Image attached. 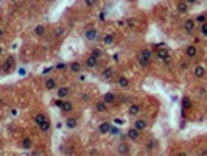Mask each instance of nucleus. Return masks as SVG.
<instances>
[{"mask_svg": "<svg viewBox=\"0 0 207 156\" xmlns=\"http://www.w3.org/2000/svg\"><path fill=\"white\" fill-rule=\"evenodd\" d=\"M14 62H16V59L13 56H8L2 64H0V72L2 73H10L14 69Z\"/></svg>", "mask_w": 207, "mask_h": 156, "instance_id": "1", "label": "nucleus"}, {"mask_svg": "<svg viewBox=\"0 0 207 156\" xmlns=\"http://www.w3.org/2000/svg\"><path fill=\"white\" fill-rule=\"evenodd\" d=\"M84 38H86L87 41H91V42L97 41V39H98V30H97V28H89V30H86V31H84Z\"/></svg>", "mask_w": 207, "mask_h": 156, "instance_id": "2", "label": "nucleus"}, {"mask_svg": "<svg viewBox=\"0 0 207 156\" xmlns=\"http://www.w3.org/2000/svg\"><path fill=\"white\" fill-rule=\"evenodd\" d=\"M182 28H184V31H185V33L192 34V33L196 30V24H195V21H193V19H187V21L184 22V27H182Z\"/></svg>", "mask_w": 207, "mask_h": 156, "instance_id": "3", "label": "nucleus"}, {"mask_svg": "<svg viewBox=\"0 0 207 156\" xmlns=\"http://www.w3.org/2000/svg\"><path fill=\"white\" fill-rule=\"evenodd\" d=\"M69 70H70L72 73H75V75H79V73L83 72V66H81V62L73 61V62L69 64Z\"/></svg>", "mask_w": 207, "mask_h": 156, "instance_id": "4", "label": "nucleus"}, {"mask_svg": "<svg viewBox=\"0 0 207 156\" xmlns=\"http://www.w3.org/2000/svg\"><path fill=\"white\" fill-rule=\"evenodd\" d=\"M70 92H72V89H70V88H67V86H61V88H58V94H56V97H58V98H67V97L70 95Z\"/></svg>", "mask_w": 207, "mask_h": 156, "instance_id": "5", "label": "nucleus"}, {"mask_svg": "<svg viewBox=\"0 0 207 156\" xmlns=\"http://www.w3.org/2000/svg\"><path fill=\"white\" fill-rule=\"evenodd\" d=\"M185 55H187L188 58H196V56H198V47H196V45H193V44L187 45V49H185Z\"/></svg>", "mask_w": 207, "mask_h": 156, "instance_id": "6", "label": "nucleus"}, {"mask_svg": "<svg viewBox=\"0 0 207 156\" xmlns=\"http://www.w3.org/2000/svg\"><path fill=\"white\" fill-rule=\"evenodd\" d=\"M126 137L129 141H137L139 137H140V131L137 130V128H129L128 133H126Z\"/></svg>", "mask_w": 207, "mask_h": 156, "instance_id": "7", "label": "nucleus"}, {"mask_svg": "<svg viewBox=\"0 0 207 156\" xmlns=\"http://www.w3.org/2000/svg\"><path fill=\"white\" fill-rule=\"evenodd\" d=\"M148 126V122L145 120V119H137L136 122H134V128H137L139 131H145Z\"/></svg>", "mask_w": 207, "mask_h": 156, "instance_id": "8", "label": "nucleus"}, {"mask_svg": "<svg viewBox=\"0 0 207 156\" xmlns=\"http://www.w3.org/2000/svg\"><path fill=\"white\" fill-rule=\"evenodd\" d=\"M115 100H117V95H115L114 92H106V94L103 95V102H104L106 105H112V103H115Z\"/></svg>", "mask_w": 207, "mask_h": 156, "instance_id": "9", "label": "nucleus"}, {"mask_svg": "<svg viewBox=\"0 0 207 156\" xmlns=\"http://www.w3.org/2000/svg\"><path fill=\"white\" fill-rule=\"evenodd\" d=\"M156 56H157L159 59H162V61H164V59L170 58V52H168L165 47H160V49L156 52Z\"/></svg>", "mask_w": 207, "mask_h": 156, "instance_id": "10", "label": "nucleus"}, {"mask_svg": "<svg viewBox=\"0 0 207 156\" xmlns=\"http://www.w3.org/2000/svg\"><path fill=\"white\" fill-rule=\"evenodd\" d=\"M195 77L196 78H204V75H205V67L204 66H201V64H199V66H195Z\"/></svg>", "mask_w": 207, "mask_h": 156, "instance_id": "11", "label": "nucleus"}, {"mask_svg": "<svg viewBox=\"0 0 207 156\" xmlns=\"http://www.w3.org/2000/svg\"><path fill=\"white\" fill-rule=\"evenodd\" d=\"M142 113V106L140 105H131L128 109V114L129 116H139Z\"/></svg>", "mask_w": 207, "mask_h": 156, "instance_id": "12", "label": "nucleus"}, {"mask_svg": "<svg viewBox=\"0 0 207 156\" xmlns=\"http://www.w3.org/2000/svg\"><path fill=\"white\" fill-rule=\"evenodd\" d=\"M20 148H23V150H30V148H33V141L30 139V137H23L22 142H20Z\"/></svg>", "mask_w": 207, "mask_h": 156, "instance_id": "13", "label": "nucleus"}, {"mask_svg": "<svg viewBox=\"0 0 207 156\" xmlns=\"http://www.w3.org/2000/svg\"><path fill=\"white\" fill-rule=\"evenodd\" d=\"M58 86V81L55 78H47L45 80V89L47 91H53V89H56Z\"/></svg>", "mask_w": 207, "mask_h": 156, "instance_id": "14", "label": "nucleus"}, {"mask_svg": "<svg viewBox=\"0 0 207 156\" xmlns=\"http://www.w3.org/2000/svg\"><path fill=\"white\" fill-rule=\"evenodd\" d=\"M111 130V123L109 122H101L100 126H98V131H100V134H107Z\"/></svg>", "mask_w": 207, "mask_h": 156, "instance_id": "15", "label": "nucleus"}, {"mask_svg": "<svg viewBox=\"0 0 207 156\" xmlns=\"http://www.w3.org/2000/svg\"><path fill=\"white\" fill-rule=\"evenodd\" d=\"M97 64H98V59L94 58L92 55L86 59V67H87V69H95V67H97Z\"/></svg>", "mask_w": 207, "mask_h": 156, "instance_id": "16", "label": "nucleus"}, {"mask_svg": "<svg viewBox=\"0 0 207 156\" xmlns=\"http://www.w3.org/2000/svg\"><path fill=\"white\" fill-rule=\"evenodd\" d=\"M95 109H97V113H107V105L103 102V100H100V102H97L95 103Z\"/></svg>", "mask_w": 207, "mask_h": 156, "instance_id": "17", "label": "nucleus"}, {"mask_svg": "<svg viewBox=\"0 0 207 156\" xmlns=\"http://www.w3.org/2000/svg\"><path fill=\"white\" fill-rule=\"evenodd\" d=\"M117 84H119L120 88H123V89H128L129 88V80L126 77H119L117 78Z\"/></svg>", "mask_w": 207, "mask_h": 156, "instance_id": "18", "label": "nucleus"}, {"mask_svg": "<svg viewBox=\"0 0 207 156\" xmlns=\"http://www.w3.org/2000/svg\"><path fill=\"white\" fill-rule=\"evenodd\" d=\"M117 151H119L120 154H128L129 153V145L126 142H120L119 144V148H117Z\"/></svg>", "mask_w": 207, "mask_h": 156, "instance_id": "19", "label": "nucleus"}, {"mask_svg": "<svg viewBox=\"0 0 207 156\" xmlns=\"http://www.w3.org/2000/svg\"><path fill=\"white\" fill-rule=\"evenodd\" d=\"M101 77H103V80H111V78L114 77V69H112V67H106V69L101 72Z\"/></svg>", "mask_w": 207, "mask_h": 156, "instance_id": "20", "label": "nucleus"}, {"mask_svg": "<svg viewBox=\"0 0 207 156\" xmlns=\"http://www.w3.org/2000/svg\"><path fill=\"white\" fill-rule=\"evenodd\" d=\"M145 147H147L148 151H153V150H156L157 147H159V142H157L156 139H150V141L145 144Z\"/></svg>", "mask_w": 207, "mask_h": 156, "instance_id": "21", "label": "nucleus"}, {"mask_svg": "<svg viewBox=\"0 0 207 156\" xmlns=\"http://www.w3.org/2000/svg\"><path fill=\"white\" fill-rule=\"evenodd\" d=\"M61 109H62V113H70L72 109H73V105H72V102H69V100L64 98V102H62Z\"/></svg>", "mask_w": 207, "mask_h": 156, "instance_id": "22", "label": "nucleus"}, {"mask_svg": "<svg viewBox=\"0 0 207 156\" xmlns=\"http://www.w3.org/2000/svg\"><path fill=\"white\" fill-rule=\"evenodd\" d=\"M66 126L69 128V130H73V128L78 126V120H76V119H73V117H69L67 120H66Z\"/></svg>", "mask_w": 207, "mask_h": 156, "instance_id": "23", "label": "nucleus"}, {"mask_svg": "<svg viewBox=\"0 0 207 156\" xmlns=\"http://www.w3.org/2000/svg\"><path fill=\"white\" fill-rule=\"evenodd\" d=\"M34 34L38 36V38H42V36L45 34V27L44 25H36L34 27Z\"/></svg>", "mask_w": 207, "mask_h": 156, "instance_id": "24", "label": "nucleus"}, {"mask_svg": "<svg viewBox=\"0 0 207 156\" xmlns=\"http://www.w3.org/2000/svg\"><path fill=\"white\" fill-rule=\"evenodd\" d=\"M188 3H185V2H179L178 3V13H181V14H185L187 11H188V6H187Z\"/></svg>", "mask_w": 207, "mask_h": 156, "instance_id": "25", "label": "nucleus"}, {"mask_svg": "<svg viewBox=\"0 0 207 156\" xmlns=\"http://www.w3.org/2000/svg\"><path fill=\"white\" fill-rule=\"evenodd\" d=\"M45 120H47V117L44 116V114H36V116H34V123L38 125V126H39V125H42Z\"/></svg>", "mask_w": 207, "mask_h": 156, "instance_id": "26", "label": "nucleus"}, {"mask_svg": "<svg viewBox=\"0 0 207 156\" xmlns=\"http://www.w3.org/2000/svg\"><path fill=\"white\" fill-rule=\"evenodd\" d=\"M192 100L188 98L187 95L185 97H182V109H192Z\"/></svg>", "mask_w": 207, "mask_h": 156, "instance_id": "27", "label": "nucleus"}, {"mask_svg": "<svg viewBox=\"0 0 207 156\" xmlns=\"http://www.w3.org/2000/svg\"><path fill=\"white\" fill-rule=\"evenodd\" d=\"M140 56H142V58H145V59H150V61H151V50H150V49H143V50L140 52Z\"/></svg>", "mask_w": 207, "mask_h": 156, "instance_id": "28", "label": "nucleus"}, {"mask_svg": "<svg viewBox=\"0 0 207 156\" xmlns=\"http://www.w3.org/2000/svg\"><path fill=\"white\" fill-rule=\"evenodd\" d=\"M39 130H41L42 133H47V131L50 130V122H48V119H47V120L44 122L42 125H39Z\"/></svg>", "mask_w": 207, "mask_h": 156, "instance_id": "29", "label": "nucleus"}, {"mask_svg": "<svg viewBox=\"0 0 207 156\" xmlns=\"http://www.w3.org/2000/svg\"><path fill=\"white\" fill-rule=\"evenodd\" d=\"M103 42H104L106 45H111V44L114 42V34H106L104 38H103Z\"/></svg>", "mask_w": 207, "mask_h": 156, "instance_id": "30", "label": "nucleus"}, {"mask_svg": "<svg viewBox=\"0 0 207 156\" xmlns=\"http://www.w3.org/2000/svg\"><path fill=\"white\" fill-rule=\"evenodd\" d=\"M199 33H201L202 38H207V24H205V22L201 24V27H199Z\"/></svg>", "mask_w": 207, "mask_h": 156, "instance_id": "31", "label": "nucleus"}, {"mask_svg": "<svg viewBox=\"0 0 207 156\" xmlns=\"http://www.w3.org/2000/svg\"><path fill=\"white\" fill-rule=\"evenodd\" d=\"M193 21H195V24H196V25H198V24L201 25V24H204V22H205V16H204V14H199V16H196Z\"/></svg>", "mask_w": 207, "mask_h": 156, "instance_id": "32", "label": "nucleus"}, {"mask_svg": "<svg viewBox=\"0 0 207 156\" xmlns=\"http://www.w3.org/2000/svg\"><path fill=\"white\" fill-rule=\"evenodd\" d=\"M92 56L97 58V59H100V58L103 56V52H101L100 49H94V50H92Z\"/></svg>", "mask_w": 207, "mask_h": 156, "instance_id": "33", "label": "nucleus"}, {"mask_svg": "<svg viewBox=\"0 0 207 156\" xmlns=\"http://www.w3.org/2000/svg\"><path fill=\"white\" fill-rule=\"evenodd\" d=\"M139 64L142 67H148L150 66V59H145V58H142L140 55H139Z\"/></svg>", "mask_w": 207, "mask_h": 156, "instance_id": "34", "label": "nucleus"}, {"mask_svg": "<svg viewBox=\"0 0 207 156\" xmlns=\"http://www.w3.org/2000/svg\"><path fill=\"white\" fill-rule=\"evenodd\" d=\"M97 2H98V0H84V3H86V6H89V8H92V6H95V5H97Z\"/></svg>", "mask_w": 207, "mask_h": 156, "instance_id": "35", "label": "nucleus"}, {"mask_svg": "<svg viewBox=\"0 0 207 156\" xmlns=\"http://www.w3.org/2000/svg\"><path fill=\"white\" fill-rule=\"evenodd\" d=\"M62 34H64V28H58V30L55 31V36H56V38H61Z\"/></svg>", "mask_w": 207, "mask_h": 156, "instance_id": "36", "label": "nucleus"}, {"mask_svg": "<svg viewBox=\"0 0 207 156\" xmlns=\"http://www.w3.org/2000/svg\"><path fill=\"white\" fill-rule=\"evenodd\" d=\"M125 123V120H123V119H114V125H117V126H119V125H123Z\"/></svg>", "mask_w": 207, "mask_h": 156, "instance_id": "37", "label": "nucleus"}, {"mask_svg": "<svg viewBox=\"0 0 207 156\" xmlns=\"http://www.w3.org/2000/svg\"><path fill=\"white\" fill-rule=\"evenodd\" d=\"M62 102H64V98H56V100H55V105H56L58 108H61V106H62Z\"/></svg>", "mask_w": 207, "mask_h": 156, "instance_id": "38", "label": "nucleus"}, {"mask_svg": "<svg viewBox=\"0 0 207 156\" xmlns=\"http://www.w3.org/2000/svg\"><path fill=\"white\" fill-rule=\"evenodd\" d=\"M66 67H67V66H66L64 62H59V64H56V69H58V70H64Z\"/></svg>", "mask_w": 207, "mask_h": 156, "instance_id": "39", "label": "nucleus"}, {"mask_svg": "<svg viewBox=\"0 0 207 156\" xmlns=\"http://www.w3.org/2000/svg\"><path fill=\"white\" fill-rule=\"evenodd\" d=\"M25 73H26V70H25V69H19V75H22V77H23Z\"/></svg>", "mask_w": 207, "mask_h": 156, "instance_id": "40", "label": "nucleus"}, {"mask_svg": "<svg viewBox=\"0 0 207 156\" xmlns=\"http://www.w3.org/2000/svg\"><path fill=\"white\" fill-rule=\"evenodd\" d=\"M51 72V67H48V69H44V75H47V73H50Z\"/></svg>", "mask_w": 207, "mask_h": 156, "instance_id": "41", "label": "nucleus"}, {"mask_svg": "<svg viewBox=\"0 0 207 156\" xmlns=\"http://www.w3.org/2000/svg\"><path fill=\"white\" fill-rule=\"evenodd\" d=\"M185 3H190V5H193V3H196V0H184Z\"/></svg>", "mask_w": 207, "mask_h": 156, "instance_id": "42", "label": "nucleus"}, {"mask_svg": "<svg viewBox=\"0 0 207 156\" xmlns=\"http://www.w3.org/2000/svg\"><path fill=\"white\" fill-rule=\"evenodd\" d=\"M81 100H86V102H87V100H89V95H87V94H84V95H81Z\"/></svg>", "mask_w": 207, "mask_h": 156, "instance_id": "43", "label": "nucleus"}, {"mask_svg": "<svg viewBox=\"0 0 207 156\" xmlns=\"http://www.w3.org/2000/svg\"><path fill=\"white\" fill-rule=\"evenodd\" d=\"M117 24H119V27H125V21H119Z\"/></svg>", "mask_w": 207, "mask_h": 156, "instance_id": "44", "label": "nucleus"}, {"mask_svg": "<svg viewBox=\"0 0 207 156\" xmlns=\"http://www.w3.org/2000/svg\"><path fill=\"white\" fill-rule=\"evenodd\" d=\"M126 22H128V25H129V27H132V25H134V21H132V19H129V21H126Z\"/></svg>", "mask_w": 207, "mask_h": 156, "instance_id": "45", "label": "nucleus"}, {"mask_svg": "<svg viewBox=\"0 0 207 156\" xmlns=\"http://www.w3.org/2000/svg\"><path fill=\"white\" fill-rule=\"evenodd\" d=\"M199 94H201V95L204 97V94H205V89H204V88H201V91H199Z\"/></svg>", "mask_w": 207, "mask_h": 156, "instance_id": "46", "label": "nucleus"}, {"mask_svg": "<svg viewBox=\"0 0 207 156\" xmlns=\"http://www.w3.org/2000/svg\"><path fill=\"white\" fill-rule=\"evenodd\" d=\"M181 67H182V69H187V62H181Z\"/></svg>", "mask_w": 207, "mask_h": 156, "instance_id": "47", "label": "nucleus"}, {"mask_svg": "<svg viewBox=\"0 0 207 156\" xmlns=\"http://www.w3.org/2000/svg\"><path fill=\"white\" fill-rule=\"evenodd\" d=\"M3 36V30H2V27H0V38Z\"/></svg>", "mask_w": 207, "mask_h": 156, "instance_id": "48", "label": "nucleus"}, {"mask_svg": "<svg viewBox=\"0 0 207 156\" xmlns=\"http://www.w3.org/2000/svg\"><path fill=\"white\" fill-rule=\"evenodd\" d=\"M3 103V100H2V97H0V105H2Z\"/></svg>", "mask_w": 207, "mask_h": 156, "instance_id": "49", "label": "nucleus"}, {"mask_svg": "<svg viewBox=\"0 0 207 156\" xmlns=\"http://www.w3.org/2000/svg\"><path fill=\"white\" fill-rule=\"evenodd\" d=\"M2 52H3V50H2V47H0V56H2Z\"/></svg>", "mask_w": 207, "mask_h": 156, "instance_id": "50", "label": "nucleus"}, {"mask_svg": "<svg viewBox=\"0 0 207 156\" xmlns=\"http://www.w3.org/2000/svg\"><path fill=\"white\" fill-rule=\"evenodd\" d=\"M45 2H48V3H51V2H53V0H45Z\"/></svg>", "mask_w": 207, "mask_h": 156, "instance_id": "51", "label": "nucleus"}]
</instances>
